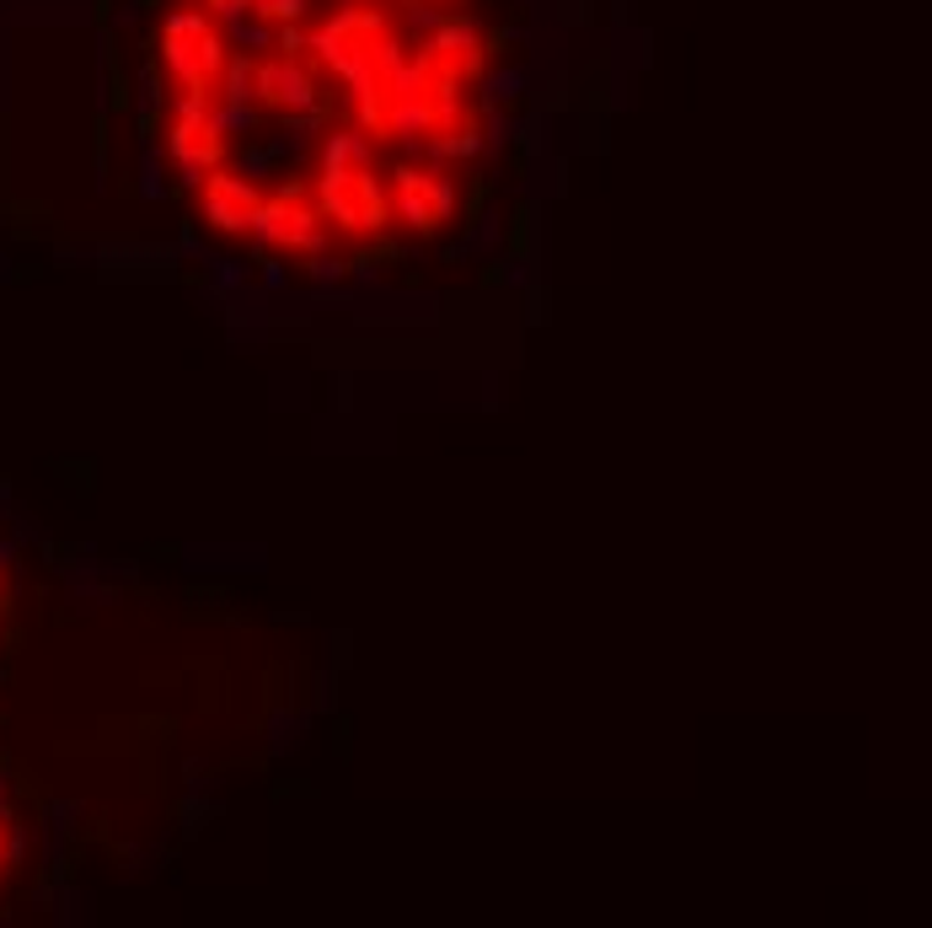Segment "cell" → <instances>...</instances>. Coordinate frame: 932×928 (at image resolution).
<instances>
[{"mask_svg":"<svg viewBox=\"0 0 932 928\" xmlns=\"http://www.w3.org/2000/svg\"><path fill=\"white\" fill-rule=\"evenodd\" d=\"M247 237H252L258 248L311 252V258H317V252H328V216H322V204L305 199V188L295 183V178H284L269 199H258Z\"/></svg>","mask_w":932,"mask_h":928,"instance_id":"cell-1","label":"cell"},{"mask_svg":"<svg viewBox=\"0 0 932 928\" xmlns=\"http://www.w3.org/2000/svg\"><path fill=\"white\" fill-rule=\"evenodd\" d=\"M391 216L402 220V226H413V231H434V226H445L455 216V178L445 161H434V167H413V161H402L397 172H391Z\"/></svg>","mask_w":932,"mask_h":928,"instance_id":"cell-2","label":"cell"},{"mask_svg":"<svg viewBox=\"0 0 932 928\" xmlns=\"http://www.w3.org/2000/svg\"><path fill=\"white\" fill-rule=\"evenodd\" d=\"M258 183L247 172H231V167H214L204 188H199V210L214 231H247L252 226V210H258Z\"/></svg>","mask_w":932,"mask_h":928,"instance_id":"cell-3","label":"cell"},{"mask_svg":"<svg viewBox=\"0 0 932 928\" xmlns=\"http://www.w3.org/2000/svg\"><path fill=\"white\" fill-rule=\"evenodd\" d=\"M258 87H263V102L284 108L290 119H311L317 113V81L301 64V54H273V60L258 64Z\"/></svg>","mask_w":932,"mask_h":928,"instance_id":"cell-4","label":"cell"},{"mask_svg":"<svg viewBox=\"0 0 932 928\" xmlns=\"http://www.w3.org/2000/svg\"><path fill=\"white\" fill-rule=\"evenodd\" d=\"M370 172V129H332L322 140V178H360Z\"/></svg>","mask_w":932,"mask_h":928,"instance_id":"cell-5","label":"cell"},{"mask_svg":"<svg viewBox=\"0 0 932 928\" xmlns=\"http://www.w3.org/2000/svg\"><path fill=\"white\" fill-rule=\"evenodd\" d=\"M214 97H220V102H241V108H258V102H263V87H258V60H252V54L226 60L220 81H214Z\"/></svg>","mask_w":932,"mask_h":928,"instance_id":"cell-6","label":"cell"},{"mask_svg":"<svg viewBox=\"0 0 932 928\" xmlns=\"http://www.w3.org/2000/svg\"><path fill=\"white\" fill-rule=\"evenodd\" d=\"M0 575H6V563H0Z\"/></svg>","mask_w":932,"mask_h":928,"instance_id":"cell-7","label":"cell"}]
</instances>
